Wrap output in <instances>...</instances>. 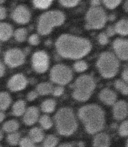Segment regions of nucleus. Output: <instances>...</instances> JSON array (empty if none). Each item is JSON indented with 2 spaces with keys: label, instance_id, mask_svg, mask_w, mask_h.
Masks as SVG:
<instances>
[{
  "label": "nucleus",
  "instance_id": "nucleus-1",
  "mask_svg": "<svg viewBox=\"0 0 128 147\" xmlns=\"http://www.w3.org/2000/svg\"><path fill=\"white\" fill-rule=\"evenodd\" d=\"M56 46L62 56L71 59L83 57L91 49L90 43L87 39L67 34L61 36Z\"/></svg>",
  "mask_w": 128,
  "mask_h": 147
},
{
  "label": "nucleus",
  "instance_id": "nucleus-53",
  "mask_svg": "<svg viewBox=\"0 0 128 147\" xmlns=\"http://www.w3.org/2000/svg\"><path fill=\"white\" fill-rule=\"evenodd\" d=\"M115 18V17L114 16V15L111 16V18H110V19L111 20H113Z\"/></svg>",
  "mask_w": 128,
  "mask_h": 147
},
{
  "label": "nucleus",
  "instance_id": "nucleus-41",
  "mask_svg": "<svg viewBox=\"0 0 128 147\" xmlns=\"http://www.w3.org/2000/svg\"><path fill=\"white\" fill-rule=\"evenodd\" d=\"M6 16V9L4 7L0 6V20L5 19Z\"/></svg>",
  "mask_w": 128,
  "mask_h": 147
},
{
  "label": "nucleus",
  "instance_id": "nucleus-12",
  "mask_svg": "<svg viewBox=\"0 0 128 147\" xmlns=\"http://www.w3.org/2000/svg\"><path fill=\"white\" fill-rule=\"evenodd\" d=\"M28 80L22 74L14 75L9 79L7 83V87L13 92H17L23 90L27 86Z\"/></svg>",
  "mask_w": 128,
  "mask_h": 147
},
{
  "label": "nucleus",
  "instance_id": "nucleus-38",
  "mask_svg": "<svg viewBox=\"0 0 128 147\" xmlns=\"http://www.w3.org/2000/svg\"><path fill=\"white\" fill-rule=\"evenodd\" d=\"M64 88L61 86H58L53 88L52 94L55 97H59L64 93Z\"/></svg>",
  "mask_w": 128,
  "mask_h": 147
},
{
  "label": "nucleus",
  "instance_id": "nucleus-10",
  "mask_svg": "<svg viewBox=\"0 0 128 147\" xmlns=\"http://www.w3.org/2000/svg\"><path fill=\"white\" fill-rule=\"evenodd\" d=\"M32 67L37 73H45L49 67V59L46 53L43 51L35 53L32 58Z\"/></svg>",
  "mask_w": 128,
  "mask_h": 147
},
{
  "label": "nucleus",
  "instance_id": "nucleus-31",
  "mask_svg": "<svg viewBox=\"0 0 128 147\" xmlns=\"http://www.w3.org/2000/svg\"><path fill=\"white\" fill-rule=\"evenodd\" d=\"M51 1H33V5L36 8L41 9H45L48 8L51 5Z\"/></svg>",
  "mask_w": 128,
  "mask_h": 147
},
{
  "label": "nucleus",
  "instance_id": "nucleus-29",
  "mask_svg": "<svg viewBox=\"0 0 128 147\" xmlns=\"http://www.w3.org/2000/svg\"><path fill=\"white\" fill-rule=\"evenodd\" d=\"M58 138L53 135L48 136L44 140L43 147H55L58 144Z\"/></svg>",
  "mask_w": 128,
  "mask_h": 147
},
{
  "label": "nucleus",
  "instance_id": "nucleus-43",
  "mask_svg": "<svg viewBox=\"0 0 128 147\" xmlns=\"http://www.w3.org/2000/svg\"><path fill=\"white\" fill-rule=\"evenodd\" d=\"M122 78L124 81L126 83H128V68L127 67L123 71L122 74Z\"/></svg>",
  "mask_w": 128,
  "mask_h": 147
},
{
  "label": "nucleus",
  "instance_id": "nucleus-44",
  "mask_svg": "<svg viewBox=\"0 0 128 147\" xmlns=\"http://www.w3.org/2000/svg\"><path fill=\"white\" fill-rule=\"evenodd\" d=\"M107 34L109 36H113L115 34V31L114 28L112 26H110L108 28L107 30Z\"/></svg>",
  "mask_w": 128,
  "mask_h": 147
},
{
  "label": "nucleus",
  "instance_id": "nucleus-39",
  "mask_svg": "<svg viewBox=\"0 0 128 147\" xmlns=\"http://www.w3.org/2000/svg\"><path fill=\"white\" fill-rule=\"evenodd\" d=\"M39 94L36 91H32L28 93L26 96V99L29 102L34 101L37 98Z\"/></svg>",
  "mask_w": 128,
  "mask_h": 147
},
{
  "label": "nucleus",
  "instance_id": "nucleus-40",
  "mask_svg": "<svg viewBox=\"0 0 128 147\" xmlns=\"http://www.w3.org/2000/svg\"><path fill=\"white\" fill-rule=\"evenodd\" d=\"M99 41L103 45L106 44L108 42V39L106 35L104 33L100 34L99 36Z\"/></svg>",
  "mask_w": 128,
  "mask_h": 147
},
{
  "label": "nucleus",
  "instance_id": "nucleus-30",
  "mask_svg": "<svg viewBox=\"0 0 128 147\" xmlns=\"http://www.w3.org/2000/svg\"><path fill=\"white\" fill-rule=\"evenodd\" d=\"M116 89L120 91L123 95L127 96L128 95L127 84L121 80H116L114 84Z\"/></svg>",
  "mask_w": 128,
  "mask_h": 147
},
{
  "label": "nucleus",
  "instance_id": "nucleus-11",
  "mask_svg": "<svg viewBox=\"0 0 128 147\" xmlns=\"http://www.w3.org/2000/svg\"><path fill=\"white\" fill-rule=\"evenodd\" d=\"M11 16L15 22L21 24H25L30 20L31 14L29 9L27 7L20 5L14 9Z\"/></svg>",
  "mask_w": 128,
  "mask_h": 147
},
{
  "label": "nucleus",
  "instance_id": "nucleus-49",
  "mask_svg": "<svg viewBox=\"0 0 128 147\" xmlns=\"http://www.w3.org/2000/svg\"><path fill=\"white\" fill-rule=\"evenodd\" d=\"M29 83L31 85H34L36 83V80L35 78H31L29 80Z\"/></svg>",
  "mask_w": 128,
  "mask_h": 147
},
{
  "label": "nucleus",
  "instance_id": "nucleus-51",
  "mask_svg": "<svg viewBox=\"0 0 128 147\" xmlns=\"http://www.w3.org/2000/svg\"><path fill=\"white\" fill-rule=\"evenodd\" d=\"M124 8H125V10L126 12L128 11V1H127L126 3L124 5Z\"/></svg>",
  "mask_w": 128,
  "mask_h": 147
},
{
  "label": "nucleus",
  "instance_id": "nucleus-3",
  "mask_svg": "<svg viewBox=\"0 0 128 147\" xmlns=\"http://www.w3.org/2000/svg\"><path fill=\"white\" fill-rule=\"evenodd\" d=\"M56 128L62 136H70L76 131L77 123L73 111L68 107L61 108L54 117Z\"/></svg>",
  "mask_w": 128,
  "mask_h": 147
},
{
  "label": "nucleus",
  "instance_id": "nucleus-54",
  "mask_svg": "<svg viewBox=\"0 0 128 147\" xmlns=\"http://www.w3.org/2000/svg\"><path fill=\"white\" fill-rule=\"evenodd\" d=\"M45 44H46V45H49L50 44V41H46V43H45Z\"/></svg>",
  "mask_w": 128,
  "mask_h": 147
},
{
  "label": "nucleus",
  "instance_id": "nucleus-25",
  "mask_svg": "<svg viewBox=\"0 0 128 147\" xmlns=\"http://www.w3.org/2000/svg\"><path fill=\"white\" fill-rule=\"evenodd\" d=\"M115 30L121 34L127 35L128 34L127 20L123 19L118 22L116 25Z\"/></svg>",
  "mask_w": 128,
  "mask_h": 147
},
{
  "label": "nucleus",
  "instance_id": "nucleus-21",
  "mask_svg": "<svg viewBox=\"0 0 128 147\" xmlns=\"http://www.w3.org/2000/svg\"><path fill=\"white\" fill-rule=\"evenodd\" d=\"M20 125L17 120L12 119L8 120L3 124L2 131L8 133L17 132L19 128Z\"/></svg>",
  "mask_w": 128,
  "mask_h": 147
},
{
  "label": "nucleus",
  "instance_id": "nucleus-52",
  "mask_svg": "<svg viewBox=\"0 0 128 147\" xmlns=\"http://www.w3.org/2000/svg\"><path fill=\"white\" fill-rule=\"evenodd\" d=\"M78 146L79 147H84V143L83 142H80L79 143Z\"/></svg>",
  "mask_w": 128,
  "mask_h": 147
},
{
  "label": "nucleus",
  "instance_id": "nucleus-45",
  "mask_svg": "<svg viewBox=\"0 0 128 147\" xmlns=\"http://www.w3.org/2000/svg\"><path fill=\"white\" fill-rule=\"evenodd\" d=\"M5 117V114L4 112L2 111H0V123H2L4 120Z\"/></svg>",
  "mask_w": 128,
  "mask_h": 147
},
{
  "label": "nucleus",
  "instance_id": "nucleus-32",
  "mask_svg": "<svg viewBox=\"0 0 128 147\" xmlns=\"http://www.w3.org/2000/svg\"><path fill=\"white\" fill-rule=\"evenodd\" d=\"M19 144L20 147H35V143L29 137H25L21 138Z\"/></svg>",
  "mask_w": 128,
  "mask_h": 147
},
{
  "label": "nucleus",
  "instance_id": "nucleus-47",
  "mask_svg": "<svg viewBox=\"0 0 128 147\" xmlns=\"http://www.w3.org/2000/svg\"><path fill=\"white\" fill-rule=\"evenodd\" d=\"M92 5L94 6H97L100 4V2L99 1H92L91 2Z\"/></svg>",
  "mask_w": 128,
  "mask_h": 147
},
{
  "label": "nucleus",
  "instance_id": "nucleus-42",
  "mask_svg": "<svg viewBox=\"0 0 128 147\" xmlns=\"http://www.w3.org/2000/svg\"><path fill=\"white\" fill-rule=\"evenodd\" d=\"M5 72V67L3 62L0 60V78L4 76Z\"/></svg>",
  "mask_w": 128,
  "mask_h": 147
},
{
  "label": "nucleus",
  "instance_id": "nucleus-6",
  "mask_svg": "<svg viewBox=\"0 0 128 147\" xmlns=\"http://www.w3.org/2000/svg\"><path fill=\"white\" fill-rule=\"evenodd\" d=\"M98 69L103 78H110L117 74L119 68V61L112 53H103L97 62Z\"/></svg>",
  "mask_w": 128,
  "mask_h": 147
},
{
  "label": "nucleus",
  "instance_id": "nucleus-17",
  "mask_svg": "<svg viewBox=\"0 0 128 147\" xmlns=\"http://www.w3.org/2000/svg\"><path fill=\"white\" fill-rule=\"evenodd\" d=\"M111 144L109 136L105 133H99L95 136L93 140L94 147H109Z\"/></svg>",
  "mask_w": 128,
  "mask_h": 147
},
{
  "label": "nucleus",
  "instance_id": "nucleus-8",
  "mask_svg": "<svg viewBox=\"0 0 128 147\" xmlns=\"http://www.w3.org/2000/svg\"><path fill=\"white\" fill-rule=\"evenodd\" d=\"M51 81L61 85H66L72 80L73 73L69 67L63 65L54 66L51 69L50 74Z\"/></svg>",
  "mask_w": 128,
  "mask_h": 147
},
{
  "label": "nucleus",
  "instance_id": "nucleus-34",
  "mask_svg": "<svg viewBox=\"0 0 128 147\" xmlns=\"http://www.w3.org/2000/svg\"><path fill=\"white\" fill-rule=\"evenodd\" d=\"M87 65L84 61H79L74 65V68L76 71L82 72L87 69Z\"/></svg>",
  "mask_w": 128,
  "mask_h": 147
},
{
  "label": "nucleus",
  "instance_id": "nucleus-9",
  "mask_svg": "<svg viewBox=\"0 0 128 147\" xmlns=\"http://www.w3.org/2000/svg\"><path fill=\"white\" fill-rule=\"evenodd\" d=\"M4 61L8 67L14 68L22 65L25 61L23 52L17 48L7 51L4 55Z\"/></svg>",
  "mask_w": 128,
  "mask_h": 147
},
{
  "label": "nucleus",
  "instance_id": "nucleus-33",
  "mask_svg": "<svg viewBox=\"0 0 128 147\" xmlns=\"http://www.w3.org/2000/svg\"><path fill=\"white\" fill-rule=\"evenodd\" d=\"M119 133L122 137H125L128 136V121H123L119 129Z\"/></svg>",
  "mask_w": 128,
  "mask_h": 147
},
{
  "label": "nucleus",
  "instance_id": "nucleus-18",
  "mask_svg": "<svg viewBox=\"0 0 128 147\" xmlns=\"http://www.w3.org/2000/svg\"><path fill=\"white\" fill-rule=\"evenodd\" d=\"M12 26L7 23H0V41H6L12 36Z\"/></svg>",
  "mask_w": 128,
  "mask_h": 147
},
{
  "label": "nucleus",
  "instance_id": "nucleus-24",
  "mask_svg": "<svg viewBox=\"0 0 128 147\" xmlns=\"http://www.w3.org/2000/svg\"><path fill=\"white\" fill-rule=\"evenodd\" d=\"M56 105V102L54 100L49 99L42 102L41 105V109L44 113H51L55 110Z\"/></svg>",
  "mask_w": 128,
  "mask_h": 147
},
{
  "label": "nucleus",
  "instance_id": "nucleus-14",
  "mask_svg": "<svg viewBox=\"0 0 128 147\" xmlns=\"http://www.w3.org/2000/svg\"><path fill=\"white\" fill-rule=\"evenodd\" d=\"M113 48L118 57L123 60L128 59V40H127L118 38L115 41Z\"/></svg>",
  "mask_w": 128,
  "mask_h": 147
},
{
  "label": "nucleus",
  "instance_id": "nucleus-23",
  "mask_svg": "<svg viewBox=\"0 0 128 147\" xmlns=\"http://www.w3.org/2000/svg\"><path fill=\"white\" fill-rule=\"evenodd\" d=\"M53 88L51 84L45 82L39 84L36 87V91L40 96H46L51 93Z\"/></svg>",
  "mask_w": 128,
  "mask_h": 147
},
{
  "label": "nucleus",
  "instance_id": "nucleus-22",
  "mask_svg": "<svg viewBox=\"0 0 128 147\" xmlns=\"http://www.w3.org/2000/svg\"><path fill=\"white\" fill-rule=\"evenodd\" d=\"M11 102V97L8 92L5 91L0 92V111L7 110Z\"/></svg>",
  "mask_w": 128,
  "mask_h": 147
},
{
  "label": "nucleus",
  "instance_id": "nucleus-4",
  "mask_svg": "<svg viewBox=\"0 0 128 147\" xmlns=\"http://www.w3.org/2000/svg\"><path fill=\"white\" fill-rule=\"evenodd\" d=\"M73 87V97L79 102H86L90 98L95 90V81L90 76H81L75 82Z\"/></svg>",
  "mask_w": 128,
  "mask_h": 147
},
{
  "label": "nucleus",
  "instance_id": "nucleus-13",
  "mask_svg": "<svg viewBox=\"0 0 128 147\" xmlns=\"http://www.w3.org/2000/svg\"><path fill=\"white\" fill-rule=\"evenodd\" d=\"M23 116V122L26 125L30 126L34 125L39 119V108L35 106L29 107L26 109Z\"/></svg>",
  "mask_w": 128,
  "mask_h": 147
},
{
  "label": "nucleus",
  "instance_id": "nucleus-50",
  "mask_svg": "<svg viewBox=\"0 0 128 147\" xmlns=\"http://www.w3.org/2000/svg\"><path fill=\"white\" fill-rule=\"evenodd\" d=\"M3 137V131L0 129V141L2 140Z\"/></svg>",
  "mask_w": 128,
  "mask_h": 147
},
{
  "label": "nucleus",
  "instance_id": "nucleus-19",
  "mask_svg": "<svg viewBox=\"0 0 128 147\" xmlns=\"http://www.w3.org/2000/svg\"><path fill=\"white\" fill-rule=\"evenodd\" d=\"M29 136V137L34 143H39L43 140L45 134L41 128L34 127L30 130Z\"/></svg>",
  "mask_w": 128,
  "mask_h": 147
},
{
  "label": "nucleus",
  "instance_id": "nucleus-5",
  "mask_svg": "<svg viewBox=\"0 0 128 147\" xmlns=\"http://www.w3.org/2000/svg\"><path fill=\"white\" fill-rule=\"evenodd\" d=\"M64 19V14L59 11H53L44 13L41 16L38 21V32L42 35L49 34L53 28L61 25Z\"/></svg>",
  "mask_w": 128,
  "mask_h": 147
},
{
  "label": "nucleus",
  "instance_id": "nucleus-7",
  "mask_svg": "<svg viewBox=\"0 0 128 147\" xmlns=\"http://www.w3.org/2000/svg\"><path fill=\"white\" fill-rule=\"evenodd\" d=\"M86 19L88 22L86 25L87 29H99L105 25L106 22V15L101 7H93L91 8L87 13Z\"/></svg>",
  "mask_w": 128,
  "mask_h": 147
},
{
  "label": "nucleus",
  "instance_id": "nucleus-27",
  "mask_svg": "<svg viewBox=\"0 0 128 147\" xmlns=\"http://www.w3.org/2000/svg\"><path fill=\"white\" fill-rule=\"evenodd\" d=\"M39 123L42 128L44 129H49L52 127L53 121L49 115H42L39 119Z\"/></svg>",
  "mask_w": 128,
  "mask_h": 147
},
{
  "label": "nucleus",
  "instance_id": "nucleus-56",
  "mask_svg": "<svg viewBox=\"0 0 128 147\" xmlns=\"http://www.w3.org/2000/svg\"><path fill=\"white\" fill-rule=\"evenodd\" d=\"M1 48H2V45H1V43H0V53H1Z\"/></svg>",
  "mask_w": 128,
  "mask_h": 147
},
{
  "label": "nucleus",
  "instance_id": "nucleus-20",
  "mask_svg": "<svg viewBox=\"0 0 128 147\" xmlns=\"http://www.w3.org/2000/svg\"><path fill=\"white\" fill-rule=\"evenodd\" d=\"M26 109L25 102L23 100H19L13 105L12 108V114L14 116H21L23 115Z\"/></svg>",
  "mask_w": 128,
  "mask_h": 147
},
{
  "label": "nucleus",
  "instance_id": "nucleus-36",
  "mask_svg": "<svg viewBox=\"0 0 128 147\" xmlns=\"http://www.w3.org/2000/svg\"><path fill=\"white\" fill-rule=\"evenodd\" d=\"M29 42L32 45H37L40 42L39 36L37 34H33L29 38Z\"/></svg>",
  "mask_w": 128,
  "mask_h": 147
},
{
  "label": "nucleus",
  "instance_id": "nucleus-48",
  "mask_svg": "<svg viewBox=\"0 0 128 147\" xmlns=\"http://www.w3.org/2000/svg\"><path fill=\"white\" fill-rule=\"evenodd\" d=\"M59 147H74L71 144L69 143H65L60 146Z\"/></svg>",
  "mask_w": 128,
  "mask_h": 147
},
{
  "label": "nucleus",
  "instance_id": "nucleus-28",
  "mask_svg": "<svg viewBox=\"0 0 128 147\" xmlns=\"http://www.w3.org/2000/svg\"><path fill=\"white\" fill-rule=\"evenodd\" d=\"M27 34L26 28L17 29L14 33V37L17 41L22 42L26 40Z\"/></svg>",
  "mask_w": 128,
  "mask_h": 147
},
{
  "label": "nucleus",
  "instance_id": "nucleus-15",
  "mask_svg": "<svg viewBox=\"0 0 128 147\" xmlns=\"http://www.w3.org/2000/svg\"><path fill=\"white\" fill-rule=\"evenodd\" d=\"M113 117L117 120L125 119L128 115V104L126 101L120 100L116 102L113 109Z\"/></svg>",
  "mask_w": 128,
  "mask_h": 147
},
{
  "label": "nucleus",
  "instance_id": "nucleus-2",
  "mask_svg": "<svg viewBox=\"0 0 128 147\" xmlns=\"http://www.w3.org/2000/svg\"><path fill=\"white\" fill-rule=\"evenodd\" d=\"M78 114L86 131L89 134L97 133L105 127V112L98 105L90 104L83 106L79 110Z\"/></svg>",
  "mask_w": 128,
  "mask_h": 147
},
{
  "label": "nucleus",
  "instance_id": "nucleus-57",
  "mask_svg": "<svg viewBox=\"0 0 128 147\" xmlns=\"http://www.w3.org/2000/svg\"><path fill=\"white\" fill-rule=\"evenodd\" d=\"M0 147H2V146H1V145H0Z\"/></svg>",
  "mask_w": 128,
  "mask_h": 147
},
{
  "label": "nucleus",
  "instance_id": "nucleus-37",
  "mask_svg": "<svg viewBox=\"0 0 128 147\" xmlns=\"http://www.w3.org/2000/svg\"><path fill=\"white\" fill-rule=\"evenodd\" d=\"M78 1H61L60 3L64 6L66 7H73L77 5L78 3Z\"/></svg>",
  "mask_w": 128,
  "mask_h": 147
},
{
  "label": "nucleus",
  "instance_id": "nucleus-35",
  "mask_svg": "<svg viewBox=\"0 0 128 147\" xmlns=\"http://www.w3.org/2000/svg\"><path fill=\"white\" fill-rule=\"evenodd\" d=\"M103 3L106 7L109 9H113L119 5L121 1H104Z\"/></svg>",
  "mask_w": 128,
  "mask_h": 147
},
{
  "label": "nucleus",
  "instance_id": "nucleus-26",
  "mask_svg": "<svg viewBox=\"0 0 128 147\" xmlns=\"http://www.w3.org/2000/svg\"><path fill=\"white\" fill-rule=\"evenodd\" d=\"M7 142L10 145L15 146L19 143L21 140V135L17 131L9 133L7 136Z\"/></svg>",
  "mask_w": 128,
  "mask_h": 147
},
{
  "label": "nucleus",
  "instance_id": "nucleus-46",
  "mask_svg": "<svg viewBox=\"0 0 128 147\" xmlns=\"http://www.w3.org/2000/svg\"><path fill=\"white\" fill-rule=\"evenodd\" d=\"M31 51L29 47H26L24 51L23 52L25 55H27L29 54Z\"/></svg>",
  "mask_w": 128,
  "mask_h": 147
},
{
  "label": "nucleus",
  "instance_id": "nucleus-16",
  "mask_svg": "<svg viewBox=\"0 0 128 147\" xmlns=\"http://www.w3.org/2000/svg\"><path fill=\"white\" fill-rule=\"evenodd\" d=\"M99 98L104 104L107 105H114L117 101V96L116 93L111 89H103L99 95Z\"/></svg>",
  "mask_w": 128,
  "mask_h": 147
},
{
  "label": "nucleus",
  "instance_id": "nucleus-55",
  "mask_svg": "<svg viewBox=\"0 0 128 147\" xmlns=\"http://www.w3.org/2000/svg\"><path fill=\"white\" fill-rule=\"evenodd\" d=\"M4 1H2V0H1V1H0V5L4 3Z\"/></svg>",
  "mask_w": 128,
  "mask_h": 147
}]
</instances>
